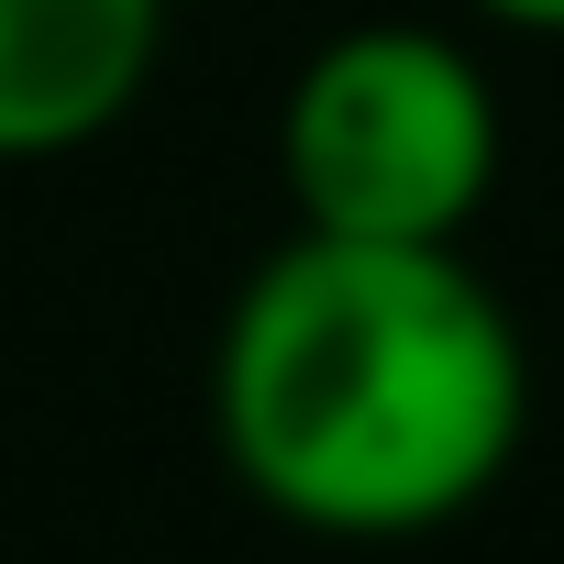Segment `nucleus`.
I'll return each mask as SVG.
<instances>
[{
    "label": "nucleus",
    "instance_id": "1",
    "mask_svg": "<svg viewBox=\"0 0 564 564\" xmlns=\"http://www.w3.org/2000/svg\"><path fill=\"white\" fill-rule=\"evenodd\" d=\"M210 421L276 520L410 542L509 476L531 432V355L465 243L289 232L221 311Z\"/></svg>",
    "mask_w": 564,
    "mask_h": 564
},
{
    "label": "nucleus",
    "instance_id": "2",
    "mask_svg": "<svg viewBox=\"0 0 564 564\" xmlns=\"http://www.w3.org/2000/svg\"><path fill=\"white\" fill-rule=\"evenodd\" d=\"M498 78L443 23H344L276 100V177L300 232L465 243L498 188Z\"/></svg>",
    "mask_w": 564,
    "mask_h": 564
},
{
    "label": "nucleus",
    "instance_id": "3",
    "mask_svg": "<svg viewBox=\"0 0 564 564\" xmlns=\"http://www.w3.org/2000/svg\"><path fill=\"white\" fill-rule=\"evenodd\" d=\"M166 0H0V166H56L133 122Z\"/></svg>",
    "mask_w": 564,
    "mask_h": 564
},
{
    "label": "nucleus",
    "instance_id": "4",
    "mask_svg": "<svg viewBox=\"0 0 564 564\" xmlns=\"http://www.w3.org/2000/svg\"><path fill=\"white\" fill-rule=\"evenodd\" d=\"M476 23H509V34H564V0H465Z\"/></svg>",
    "mask_w": 564,
    "mask_h": 564
}]
</instances>
